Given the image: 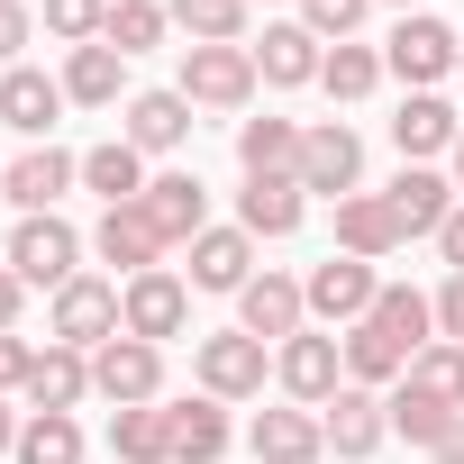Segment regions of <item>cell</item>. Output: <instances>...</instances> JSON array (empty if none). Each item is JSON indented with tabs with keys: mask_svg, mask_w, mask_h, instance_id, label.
Here are the masks:
<instances>
[{
	"mask_svg": "<svg viewBox=\"0 0 464 464\" xmlns=\"http://www.w3.org/2000/svg\"><path fill=\"white\" fill-rule=\"evenodd\" d=\"M10 274L28 283V292H64L73 274H82V237L46 209V218H19V237H10Z\"/></svg>",
	"mask_w": 464,
	"mask_h": 464,
	"instance_id": "obj_1",
	"label": "cell"
},
{
	"mask_svg": "<svg viewBox=\"0 0 464 464\" xmlns=\"http://www.w3.org/2000/svg\"><path fill=\"white\" fill-rule=\"evenodd\" d=\"M301 301H310V319H328V328H364L373 301H382V283H373L364 256H328V265H310Z\"/></svg>",
	"mask_w": 464,
	"mask_h": 464,
	"instance_id": "obj_2",
	"label": "cell"
},
{
	"mask_svg": "<svg viewBox=\"0 0 464 464\" xmlns=\"http://www.w3.org/2000/svg\"><path fill=\"white\" fill-rule=\"evenodd\" d=\"M274 373H283V392H292L301 410H328V401L346 392V337H319V328H301V337H283Z\"/></svg>",
	"mask_w": 464,
	"mask_h": 464,
	"instance_id": "obj_3",
	"label": "cell"
},
{
	"mask_svg": "<svg viewBox=\"0 0 464 464\" xmlns=\"http://www.w3.org/2000/svg\"><path fill=\"white\" fill-rule=\"evenodd\" d=\"M182 101L191 110H246L256 101V55L246 46H182Z\"/></svg>",
	"mask_w": 464,
	"mask_h": 464,
	"instance_id": "obj_4",
	"label": "cell"
},
{
	"mask_svg": "<svg viewBox=\"0 0 464 464\" xmlns=\"http://www.w3.org/2000/svg\"><path fill=\"white\" fill-rule=\"evenodd\" d=\"M455 55H464V37H455L446 19H428V10H410V19L392 28V46H382V73H401L410 92H428L437 73H455Z\"/></svg>",
	"mask_w": 464,
	"mask_h": 464,
	"instance_id": "obj_5",
	"label": "cell"
},
{
	"mask_svg": "<svg viewBox=\"0 0 464 464\" xmlns=\"http://www.w3.org/2000/svg\"><path fill=\"white\" fill-rule=\"evenodd\" d=\"M92 392H101L110 410H146V401L164 392V346H146V337H110V346L92 355Z\"/></svg>",
	"mask_w": 464,
	"mask_h": 464,
	"instance_id": "obj_6",
	"label": "cell"
},
{
	"mask_svg": "<svg viewBox=\"0 0 464 464\" xmlns=\"http://www.w3.org/2000/svg\"><path fill=\"white\" fill-rule=\"evenodd\" d=\"M110 337H128V319H119V292H110V283H92V274H73V283L55 292V346H82V355H101Z\"/></svg>",
	"mask_w": 464,
	"mask_h": 464,
	"instance_id": "obj_7",
	"label": "cell"
},
{
	"mask_svg": "<svg viewBox=\"0 0 464 464\" xmlns=\"http://www.w3.org/2000/svg\"><path fill=\"white\" fill-rule=\"evenodd\" d=\"M355 173H364V137L346 119L310 128L301 137V191H328V200H355Z\"/></svg>",
	"mask_w": 464,
	"mask_h": 464,
	"instance_id": "obj_8",
	"label": "cell"
},
{
	"mask_svg": "<svg viewBox=\"0 0 464 464\" xmlns=\"http://www.w3.org/2000/svg\"><path fill=\"white\" fill-rule=\"evenodd\" d=\"M119 319H128V337H146V346H164V337H182V319H191V292H182V274H137L128 292H119Z\"/></svg>",
	"mask_w": 464,
	"mask_h": 464,
	"instance_id": "obj_9",
	"label": "cell"
},
{
	"mask_svg": "<svg viewBox=\"0 0 464 464\" xmlns=\"http://www.w3.org/2000/svg\"><path fill=\"white\" fill-rule=\"evenodd\" d=\"M265 337H246V328H227V337H200V392L209 401H246V392H265Z\"/></svg>",
	"mask_w": 464,
	"mask_h": 464,
	"instance_id": "obj_10",
	"label": "cell"
},
{
	"mask_svg": "<svg viewBox=\"0 0 464 464\" xmlns=\"http://www.w3.org/2000/svg\"><path fill=\"white\" fill-rule=\"evenodd\" d=\"M73 182H82V155H64V146H28L10 173H0V200H19L28 218H46Z\"/></svg>",
	"mask_w": 464,
	"mask_h": 464,
	"instance_id": "obj_11",
	"label": "cell"
},
{
	"mask_svg": "<svg viewBox=\"0 0 464 464\" xmlns=\"http://www.w3.org/2000/svg\"><path fill=\"white\" fill-rule=\"evenodd\" d=\"M137 209H146V227H155L164 246H191L200 227H209V191H200V173H155Z\"/></svg>",
	"mask_w": 464,
	"mask_h": 464,
	"instance_id": "obj_12",
	"label": "cell"
},
{
	"mask_svg": "<svg viewBox=\"0 0 464 464\" xmlns=\"http://www.w3.org/2000/svg\"><path fill=\"white\" fill-rule=\"evenodd\" d=\"M382 200H392V218H401V246H410V237H437V227L455 218V200H464V191H455L446 173H428V164H401V182H392Z\"/></svg>",
	"mask_w": 464,
	"mask_h": 464,
	"instance_id": "obj_13",
	"label": "cell"
},
{
	"mask_svg": "<svg viewBox=\"0 0 464 464\" xmlns=\"http://www.w3.org/2000/svg\"><path fill=\"white\" fill-rule=\"evenodd\" d=\"M301 319H310V301H301L292 274H256V283L237 292V328L265 337V346H274V337H301Z\"/></svg>",
	"mask_w": 464,
	"mask_h": 464,
	"instance_id": "obj_14",
	"label": "cell"
},
{
	"mask_svg": "<svg viewBox=\"0 0 464 464\" xmlns=\"http://www.w3.org/2000/svg\"><path fill=\"white\" fill-rule=\"evenodd\" d=\"M191 283L200 292H246L256 283V237L246 227H200L191 237Z\"/></svg>",
	"mask_w": 464,
	"mask_h": 464,
	"instance_id": "obj_15",
	"label": "cell"
},
{
	"mask_svg": "<svg viewBox=\"0 0 464 464\" xmlns=\"http://www.w3.org/2000/svg\"><path fill=\"white\" fill-rule=\"evenodd\" d=\"M55 119H64V82H46L37 64H10V73H0V128L46 137Z\"/></svg>",
	"mask_w": 464,
	"mask_h": 464,
	"instance_id": "obj_16",
	"label": "cell"
},
{
	"mask_svg": "<svg viewBox=\"0 0 464 464\" xmlns=\"http://www.w3.org/2000/svg\"><path fill=\"white\" fill-rule=\"evenodd\" d=\"M92 246H101V265H119L128 283H137V274H155V256H164V237L146 227V209H137V200H128V209H101Z\"/></svg>",
	"mask_w": 464,
	"mask_h": 464,
	"instance_id": "obj_17",
	"label": "cell"
},
{
	"mask_svg": "<svg viewBox=\"0 0 464 464\" xmlns=\"http://www.w3.org/2000/svg\"><path fill=\"white\" fill-rule=\"evenodd\" d=\"M237 227H246V237H292V227H301V173H246Z\"/></svg>",
	"mask_w": 464,
	"mask_h": 464,
	"instance_id": "obj_18",
	"label": "cell"
},
{
	"mask_svg": "<svg viewBox=\"0 0 464 464\" xmlns=\"http://www.w3.org/2000/svg\"><path fill=\"white\" fill-rule=\"evenodd\" d=\"M364 328H382L401 355H428L437 346V301L428 292H410V283H382V301H373V319Z\"/></svg>",
	"mask_w": 464,
	"mask_h": 464,
	"instance_id": "obj_19",
	"label": "cell"
},
{
	"mask_svg": "<svg viewBox=\"0 0 464 464\" xmlns=\"http://www.w3.org/2000/svg\"><path fill=\"white\" fill-rule=\"evenodd\" d=\"M319 428H328V446H337V455H373V446L392 437V410H382L364 382H346V392L328 401V419H319Z\"/></svg>",
	"mask_w": 464,
	"mask_h": 464,
	"instance_id": "obj_20",
	"label": "cell"
},
{
	"mask_svg": "<svg viewBox=\"0 0 464 464\" xmlns=\"http://www.w3.org/2000/svg\"><path fill=\"white\" fill-rule=\"evenodd\" d=\"M256 55V73L274 82V92H292V82H319V64H328V46L310 37V28H265V46H246Z\"/></svg>",
	"mask_w": 464,
	"mask_h": 464,
	"instance_id": "obj_21",
	"label": "cell"
},
{
	"mask_svg": "<svg viewBox=\"0 0 464 464\" xmlns=\"http://www.w3.org/2000/svg\"><path fill=\"white\" fill-rule=\"evenodd\" d=\"M182 137H191V101L182 92H137L128 101V146L137 155H173Z\"/></svg>",
	"mask_w": 464,
	"mask_h": 464,
	"instance_id": "obj_22",
	"label": "cell"
},
{
	"mask_svg": "<svg viewBox=\"0 0 464 464\" xmlns=\"http://www.w3.org/2000/svg\"><path fill=\"white\" fill-rule=\"evenodd\" d=\"M256 455L265 464H319V446H328V428L310 419V410H256Z\"/></svg>",
	"mask_w": 464,
	"mask_h": 464,
	"instance_id": "obj_23",
	"label": "cell"
},
{
	"mask_svg": "<svg viewBox=\"0 0 464 464\" xmlns=\"http://www.w3.org/2000/svg\"><path fill=\"white\" fill-rule=\"evenodd\" d=\"M455 137H464V128H455V110H446L437 92H410V101H401V119H392V146H401L410 164H419V155H446Z\"/></svg>",
	"mask_w": 464,
	"mask_h": 464,
	"instance_id": "obj_24",
	"label": "cell"
},
{
	"mask_svg": "<svg viewBox=\"0 0 464 464\" xmlns=\"http://www.w3.org/2000/svg\"><path fill=\"white\" fill-rule=\"evenodd\" d=\"M82 392H92V355H82V346H46V355H37V373H28V401L73 419V410H82Z\"/></svg>",
	"mask_w": 464,
	"mask_h": 464,
	"instance_id": "obj_25",
	"label": "cell"
},
{
	"mask_svg": "<svg viewBox=\"0 0 464 464\" xmlns=\"http://www.w3.org/2000/svg\"><path fill=\"white\" fill-rule=\"evenodd\" d=\"M110 455H119V464H173V419H164V401L110 410Z\"/></svg>",
	"mask_w": 464,
	"mask_h": 464,
	"instance_id": "obj_26",
	"label": "cell"
},
{
	"mask_svg": "<svg viewBox=\"0 0 464 464\" xmlns=\"http://www.w3.org/2000/svg\"><path fill=\"white\" fill-rule=\"evenodd\" d=\"M337 246L346 256H392L401 246V218H392V200H373V191H355V200H337Z\"/></svg>",
	"mask_w": 464,
	"mask_h": 464,
	"instance_id": "obj_27",
	"label": "cell"
},
{
	"mask_svg": "<svg viewBox=\"0 0 464 464\" xmlns=\"http://www.w3.org/2000/svg\"><path fill=\"white\" fill-rule=\"evenodd\" d=\"M82 182H92L110 209H128V200H146V155H137L128 137H110V146H92V155H82Z\"/></svg>",
	"mask_w": 464,
	"mask_h": 464,
	"instance_id": "obj_28",
	"label": "cell"
},
{
	"mask_svg": "<svg viewBox=\"0 0 464 464\" xmlns=\"http://www.w3.org/2000/svg\"><path fill=\"white\" fill-rule=\"evenodd\" d=\"M173 464H218L227 455V410L218 401H173Z\"/></svg>",
	"mask_w": 464,
	"mask_h": 464,
	"instance_id": "obj_29",
	"label": "cell"
},
{
	"mask_svg": "<svg viewBox=\"0 0 464 464\" xmlns=\"http://www.w3.org/2000/svg\"><path fill=\"white\" fill-rule=\"evenodd\" d=\"M237 164L246 173H301V128L292 119H246L237 128Z\"/></svg>",
	"mask_w": 464,
	"mask_h": 464,
	"instance_id": "obj_30",
	"label": "cell"
},
{
	"mask_svg": "<svg viewBox=\"0 0 464 464\" xmlns=\"http://www.w3.org/2000/svg\"><path fill=\"white\" fill-rule=\"evenodd\" d=\"M119 82H128V55L119 46H73V64H64V101H119Z\"/></svg>",
	"mask_w": 464,
	"mask_h": 464,
	"instance_id": "obj_31",
	"label": "cell"
},
{
	"mask_svg": "<svg viewBox=\"0 0 464 464\" xmlns=\"http://www.w3.org/2000/svg\"><path fill=\"white\" fill-rule=\"evenodd\" d=\"M19 464H82V428L64 410H28L19 428Z\"/></svg>",
	"mask_w": 464,
	"mask_h": 464,
	"instance_id": "obj_32",
	"label": "cell"
},
{
	"mask_svg": "<svg viewBox=\"0 0 464 464\" xmlns=\"http://www.w3.org/2000/svg\"><path fill=\"white\" fill-rule=\"evenodd\" d=\"M410 392H428V401H446V410H464V346H428V355H410V373H401Z\"/></svg>",
	"mask_w": 464,
	"mask_h": 464,
	"instance_id": "obj_33",
	"label": "cell"
},
{
	"mask_svg": "<svg viewBox=\"0 0 464 464\" xmlns=\"http://www.w3.org/2000/svg\"><path fill=\"white\" fill-rule=\"evenodd\" d=\"M373 82H382V55L373 46H328V64H319V92L328 101H364Z\"/></svg>",
	"mask_w": 464,
	"mask_h": 464,
	"instance_id": "obj_34",
	"label": "cell"
},
{
	"mask_svg": "<svg viewBox=\"0 0 464 464\" xmlns=\"http://www.w3.org/2000/svg\"><path fill=\"white\" fill-rule=\"evenodd\" d=\"M346 373L373 392V382H401V373H410V355H401L382 328H346Z\"/></svg>",
	"mask_w": 464,
	"mask_h": 464,
	"instance_id": "obj_35",
	"label": "cell"
},
{
	"mask_svg": "<svg viewBox=\"0 0 464 464\" xmlns=\"http://www.w3.org/2000/svg\"><path fill=\"white\" fill-rule=\"evenodd\" d=\"M382 410H392V428H401L410 446H437V437H446V428L464 419V410H446V401H428V392H410V382H401V392H392Z\"/></svg>",
	"mask_w": 464,
	"mask_h": 464,
	"instance_id": "obj_36",
	"label": "cell"
},
{
	"mask_svg": "<svg viewBox=\"0 0 464 464\" xmlns=\"http://www.w3.org/2000/svg\"><path fill=\"white\" fill-rule=\"evenodd\" d=\"M173 19H182L200 46H237V37H246V0H173Z\"/></svg>",
	"mask_w": 464,
	"mask_h": 464,
	"instance_id": "obj_37",
	"label": "cell"
},
{
	"mask_svg": "<svg viewBox=\"0 0 464 464\" xmlns=\"http://www.w3.org/2000/svg\"><path fill=\"white\" fill-rule=\"evenodd\" d=\"M164 37V10L155 0H110V28H101V46H119V55H146Z\"/></svg>",
	"mask_w": 464,
	"mask_h": 464,
	"instance_id": "obj_38",
	"label": "cell"
},
{
	"mask_svg": "<svg viewBox=\"0 0 464 464\" xmlns=\"http://www.w3.org/2000/svg\"><path fill=\"white\" fill-rule=\"evenodd\" d=\"M46 28H55L64 46H101V28H110V0H46Z\"/></svg>",
	"mask_w": 464,
	"mask_h": 464,
	"instance_id": "obj_39",
	"label": "cell"
},
{
	"mask_svg": "<svg viewBox=\"0 0 464 464\" xmlns=\"http://www.w3.org/2000/svg\"><path fill=\"white\" fill-rule=\"evenodd\" d=\"M364 10H373V0H301V28H310V37H337V46H346Z\"/></svg>",
	"mask_w": 464,
	"mask_h": 464,
	"instance_id": "obj_40",
	"label": "cell"
},
{
	"mask_svg": "<svg viewBox=\"0 0 464 464\" xmlns=\"http://www.w3.org/2000/svg\"><path fill=\"white\" fill-rule=\"evenodd\" d=\"M28 373H37V346L0 328V392H28Z\"/></svg>",
	"mask_w": 464,
	"mask_h": 464,
	"instance_id": "obj_41",
	"label": "cell"
},
{
	"mask_svg": "<svg viewBox=\"0 0 464 464\" xmlns=\"http://www.w3.org/2000/svg\"><path fill=\"white\" fill-rule=\"evenodd\" d=\"M437 337H446V346H464V274L437 292Z\"/></svg>",
	"mask_w": 464,
	"mask_h": 464,
	"instance_id": "obj_42",
	"label": "cell"
},
{
	"mask_svg": "<svg viewBox=\"0 0 464 464\" xmlns=\"http://www.w3.org/2000/svg\"><path fill=\"white\" fill-rule=\"evenodd\" d=\"M28 46V10H19V0H0V55H19Z\"/></svg>",
	"mask_w": 464,
	"mask_h": 464,
	"instance_id": "obj_43",
	"label": "cell"
},
{
	"mask_svg": "<svg viewBox=\"0 0 464 464\" xmlns=\"http://www.w3.org/2000/svg\"><path fill=\"white\" fill-rule=\"evenodd\" d=\"M437 246H446V265H455V274H464V200H455V218H446V227H437Z\"/></svg>",
	"mask_w": 464,
	"mask_h": 464,
	"instance_id": "obj_44",
	"label": "cell"
},
{
	"mask_svg": "<svg viewBox=\"0 0 464 464\" xmlns=\"http://www.w3.org/2000/svg\"><path fill=\"white\" fill-rule=\"evenodd\" d=\"M19 301H28V283H19L10 265H0V328H10V319H19Z\"/></svg>",
	"mask_w": 464,
	"mask_h": 464,
	"instance_id": "obj_45",
	"label": "cell"
},
{
	"mask_svg": "<svg viewBox=\"0 0 464 464\" xmlns=\"http://www.w3.org/2000/svg\"><path fill=\"white\" fill-rule=\"evenodd\" d=\"M437 464H464V419H455V428L437 437Z\"/></svg>",
	"mask_w": 464,
	"mask_h": 464,
	"instance_id": "obj_46",
	"label": "cell"
},
{
	"mask_svg": "<svg viewBox=\"0 0 464 464\" xmlns=\"http://www.w3.org/2000/svg\"><path fill=\"white\" fill-rule=\"evenodd\" d=\"M0 455H19V428H10V401H0Z\"/></svg>",
	"mask_w": 464,
	"mask_h": 464,
	"instance_id": "obj_47",
	"label": "cell"
},
{
	"mask_svg": "<svg viewBox=\"0 0 464 464\" xmlns=\"http://www.w3.org/2000/svg\"><path fill=\"white\" fill-rule=\"evenodd\" d=\"M455 191H464V137H455Z\"/></svg>",
	"mask_w": 464,
	"mask_h": 464,
	"instance_id": "obj_48",
	"label": "cell"
},
{
	"mask_svg": "<svg viewBox=\"0 0 464 464\" xmlns=\"http://www.w3.org/2000/svg\"><path fill=\"white\" fill-rule=\"evenodd\" d=\"M401 10H419V0H401Z\"/></svg>",
	"mask_w": 464,
	"mask_h": 464,
	"instance_id": "obj_49",
	"label": "cell"
},
{
	"mask_svg": "<svg viewBox=\"0 0 464 464\" xmlns=\"http://www.w3.org/2000/svg\"><path fill=\"white\" fill-rule=\"evenodd\" d=\"M246 10H256V0H246Z\"/></svg>",
	"mask_w": 464,
	"mask_h": 464,
	"instance_id": "obj_50",
	"label": "cell"
},
{
	"mask_svg": "<svg viewBox=\"0 0 464 464\" xmlns=\"http://www.w3.org/2000/svg\"><path fill=\"white\" fill-rule=\"evenodd\" d=\"M455 64H464V55H455Z\"/></svg>",
	"mask_w": 464,
	"mask_h": 464,
	"instance_id": "obj_51",
	"label": "cell"
}]
</instances>
